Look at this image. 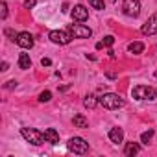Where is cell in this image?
I'll return each instance as SVG.
<instances>
[{"instance_id":"obj_15","label":"cell","mask_w":157,"mask_h":157,"mask_svg":"<svg viewBox=\"0 0 157 157\" xmlns=\"http://www.w3.org/2000/svg\"><path fill=\"white\" fill-rule=\"evenodd\" d=\"M98 104H100V100H98L96 96H93V94L85 96V100H83V105H85L87 109H94V107H96Z\"/></svg>"},{"instance_id":"obj_11","label":"cell","mask_w":157,"mask_h":157,"mask_svg":"<svg viewBox=\"0 0 157 157\" xmlns=\"http://www.w3.org/2000/svg\"><path fill=\"white\" fill-rule=\"evenodd\" d=\"M109 139H111V142L120 144L124 140V129L122 128H111L109 129Z\"/></svg>"},{"instance_id":"obj_26","label":"cell","mask_w":157,"mask_h":157,"mask_svg":"<svg viewBox=\"0 0 157 157\" xmlns=\"http://www.w3.org/2000/svg\"><path fill=\"white\" fill-rule=\"evenodd\" d=\"M105 76L109 78V80H115V78H117V74H115V72H111V70H109V72H105Z\"/></svg>"},{"instance_id":"obj_18","label":"cell","mask_w":157,"mask_h":157,"mask_svg":"<svg viewBox=\"0 0 157 157\" xmlns=\"http://www.w3.org/2000/svg\"><path fill=\"white\" fill-rule=\"evenodd\" d=\"M151 137H153V129H148V131H144V133L140 135V142H142V144H148V142L151 140Z\"/></svg>"},{"instance_id":"obj_14","label":"cell","mask_w":157,"mask_h":157,"mask_svg":"<svg viewBox=\"0 0 157 157\" xmlns=\"http://www.w3.org/2000/svg\"><path fill=\"white\" fill-rule=\"evenodd\" d=\"M139 151H140V146H139L137 142H128V144H126V150H124L126 155L131 157V155H137Z\"/></svg>"},{"instance_id":"obj_8","label":"cell","mask_w":157,"mask_h":157,"mask_svg":"<svg viewBox=\"0 0 157 157\" xmlns=\"http://www.w3.org/2000/svg\"><path fill=\"white\" fill-rule=\"evenodd\" d=\"M140 32H142L144 35H155V33H157V13H153V15L142 24Z\"/></svg>"},{"instance_id":"obj_5","label":"cell","mask_w":157,"mask_h":157,"mask_svg":"<svg viewBox=\"0 0 157 157\" xmlns=\"http://www.w3.org/2000/svg\"><path fill=\"white\" fill-rule=\"evenodd\" d=\"M48 39L56 44H68L72 41V33L68 30H54L48 33Z\"/></svg>"},{"instance_id":"obj_21","label":"cell","mask_w":157,"mask_h":157,"mask_svg":"<svg viewBox=\"0 0 157 157\" xmlns=\"http://www.w3.org/2000/svg\"><path fill=\"white\" fill-rule=\"evenodd\" d=\"M102 43H104V46H111V44L115 43V37H113V35H107V37H104Z\"/></svg>"},{"instance_id":"obj_12","label":"cell","mask_w":157,"mask_h":157,"mask_svg":"<svg viewBox=\"0 0 157 157\" xmlns=\"http://www.w3.org/2000/svg\"><path fill=\"white\" fill-rule=\"evenodd\" d=\"M44 137H46V142H50V144H57L59 142V133L54 128L44 129Z\"/></svg>"},{"instance_id":"obj_22","label":"cell","mask_w":157,"mask_h":157,"mask_svg":"<svg viewBox=\"0 0 157 157\" xmlns=\"http://www.w3.org/2000/svg\"><path fill=\"white\" fill-rule=\"evenodd\" d=\"M0 10H2V13H0V15H2V19H6L8 17V4L2 2V4H0Z\"/></svg>"},{"instance_id":"obj_16","label":"cell","mask_w":157,"mask_h":157,"mask_svg":"<svg viewBox=\"0 0 157 157\" xmlns=\"http://www.w3.org/2000/svg\"><path fill=\"white\" fill-rule=\"evenodd\" d=\"M72 122H74L76 128H89V122H87V118H85L83 115H76V117L72 118Z\"/></svg>"},{"instance_id":"obj_7","label":"cell","mask_w":157,"mask_h":157,"mask_svg":"<svg viewBox=\"0 0 157 157\" xmlns=\"http://www.w3.org/2000/svg\"><path fill=\"white\" fill-rule=\"evenodd\" d=\"M68 32L74 37H78V39H87V37L93 35V30L89 26H83V24H70L68 26Z\"/></svg>"},{"instance_id":"obj_25","label":"cell","mask_w":157,"mask_h":157,"mask_svg":"<svg viewBox=\"0 0 157 157\" xmlns=\"http://www.w3.org/2000/svg\"><path fill=\"white\" fill-rule=\"evenodd\" d=\"M41 65H43V67H50V65H52V61H50L48 57H43V59H41Z\"/></svg>"},{"instance_id":"obj_9","label":"cell","mask_w":157,"mask_h":157,"mask_svg":"<svg viewBox=\"0 0 157 157\" xmlns=\"http://www.w3.org/2000/svg\"><path fill=\"white\" fill-rule=\"evenodd\" d=\"M72 19L74 21H78V22H83V21H87V17H89V10L83 6V4H76L74 8H72Z\"/></svg>"},{"instance_id":"obj_23","label":"cell","mask_w":157,"mask_h":157,"mask_svg":"<svg viewBox=\"0 0 157 157\" xmlns=\"http://www.w3.org/2000/svg\"><path fill=\"white\" fill-rule=\"evenodd\" d=\"M35 4H37V0H24V8H28V10L33 8Z\"/></svg>"},{"instance_id":"obj_19","label":"cell","mask_w":157,"mask_h":157,"mask_svg":"<svg viewBox=\"0 0 157 157\" xmlns=\"http://www.w3.org/2000/svg\"><path fill=\"white\" fill-rule=\"evenodd\" d=\"M50 100H52V93H50V91H43V93L39 94V102L44 104V102H50Z\"/></svg>"},{"instance_id":"obj_4","label":"cell","mask_w":157,"mask_h":157,"mask_svg":"<svg viewBox=\"0 0 157 157\" xmlns=\"http://www.w3.org/2000/svg\"><path fill=\"white\" fill-rule=\"evenodd\" d=\"M67 148H68L70 151L78 153V155H82V153H87V151H89V142H85L82 137H72V139H68Z\"/></svg>"},{"instance_id":"obj_1","label":"cell","mask_w":157,"mask_h":157,"mask_svg":"<svg viewBox=\"0 0 157 157\" xmlns=\"http://www.w3.org/2000/svg\"><path fill=\"white\" fill-rule=\"evenodd\" d=\"M135 100H155L157 98V89L150 85H137L131 91Z\"/></svg>"},{"instance_id":"obj_10","label":"cell","mask_w":157,"mask_h":157,"mask_svg":"<svg viewBox=\"0 0 157 157\" xmlns=\"http://www.w3.org/2000/svg\"><path fill=\"white\" fill-rule=\"evenodd\" d=\"M17 44L21 46V48H32L33 46V35L30 33V32H21V33H17Z\"/></svg>"},{"instance_id":"obj_24","label":"cell","mask_w":157,"mask_h":157,"mask_svg":"<svg viewBox=\"0 0 157 157\" xmlns=\"http://www.w3.org/2000/svg\"><path fill=\"white\" fill-rule=\"evenodd\" d=\"M4 87H6V89H15V87H17V82H15V80H10Z\"/></svg>"},{"instance_id":"obj_6","label":"cell","mask_w":157,"mask_h":157,"mask_svg":"<svg viewBox=\"0 0 157 157\" xmlns=\"http://www.w3.org/2000/svg\"><path fill=\"white\" fill-rule=\"evenodd\" d=\"M122 11H124V15L135 19V17H139V13H140V2H139V0H124Z\"/></svg>"},{"instance_id":"obj_20","label":"cell","mask_w":157,"mask_h":157,"mask_svg":"<svg viewBox=\"0 0 157 157\" xmlns=\"http://www.w3.org/2000/svg\"><path fill=\"white\" fill-rule=\"evenodd\" d=\"M89 4H91L94 10H104V8H105L104 0H89Z\"/></svg>"},{"instance_id":"obj_13","label":"cell","mask_w":157,"mask_h":157,"mask_svg":"<svg viewBox=\"0 0 157 157\" xmlns=\"http://www.w3.org/2000/svg\"><path fill=\"white\" fill-rule=\"evenodd\" d=\"M19 67H21L22 70L32 68V59H30L28 54H21V56H19Z\"/></svg>"},{"instance_id":"obj_27","label":"cell","mask_w":157,"mask_h":157,"mask_svg":"<svg viewBox=\"0 0 157 157\" xmlns=\"http://www.w3.org/2000/svg\"><path fill=\"white\" fill-rule=\"evenodd\" d=\"M8 67H10L8 63H2V72H6V70H8Z\"/></svg>"},{"instance_id":"obj_3","label":"cell","mask_w":157,"mask_h":157,"mask_svg":"<svg viewBox=\"0 0 157 157\" xmlns=\"http://www.w3.org/2000/svg\"><path fill=\"white\" fill-rule=\"evenodd\" d=\"M21 133H22V137H24L28 142H32L33 146H39V144L46 142L44 133H43V131H39V129H33V128H22V129H21Z\"/></svg>"},{"instance_id":"obj_2","label":"cell","mask_w":157,"mask_h":157,"mask_svg":"<svg viewBox=\"0 0 157 157\" xmlns=\"http://www.w3.org/2000/svg\"><path fill=\"white\" fill-rule=\"evenodd\" d=\"M100 104H102L105 109L113 111V109H120V107H124V98H120V96L115 94V93H107V94H104V96L100 98Z\"/></svg>"},{"instance_id":"obj_17","label":"cell","mask_w":157,"mask_h":157,"mask_svg":"<svg viewBox=\"0 0 157 157\" xmlns=\"http://www.w3.org/2000/svg\"><path fill=\"white\" fill-rule=\"evenodd\" d=\"M128 50H129L131 54H142V52H144V44L139 43V41H135V43H129V44H128Z\"/></svg>"}]
</instances>
